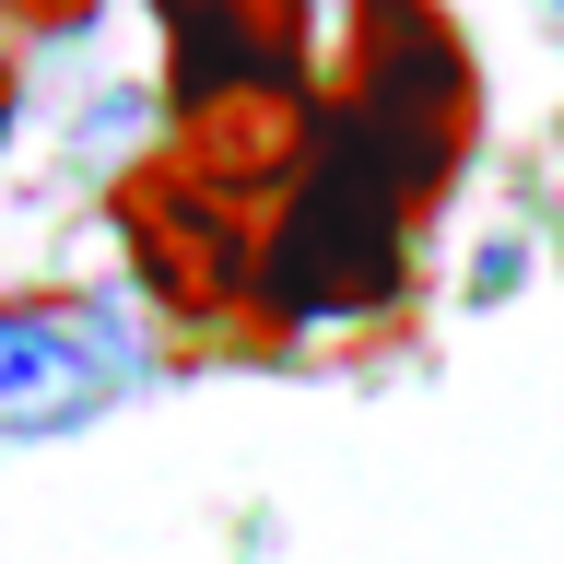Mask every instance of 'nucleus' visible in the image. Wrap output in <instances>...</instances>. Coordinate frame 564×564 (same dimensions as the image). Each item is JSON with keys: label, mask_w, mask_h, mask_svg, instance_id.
<instances>
[{"label": "nucleus", "mask_w": 564, "mask_h": 564, "mask_svg": "<svg viewBox=\"0 0 564 564\" xmlns=\"http://www.w3.org/2000/svg\"><path fill=\"white\" fill-rule=\"evenodd\" d=\"M106 247H118V282L141 306V352L165 377H282L306 365V329L271 306V271H259V224L236 200L188 188L165 141L118 153L95 188Z\"/></svg>", "instance_id": "nucleus-1"}, {"label": "nucleus", "mask_w": 564, "mask_h": 564, "mask_svg": "<svg viewBox=\"0 0 564 564\" xmlns=\"http://www.w3.org/2000/svg\"><path fill=\"white\" fill-rule=\"evenodd\" d=\"M130 352L95 282H12L0 294V447H47L118 412Z\"/></svg>", "instance_id": "nucleus-4"}, {"label": "nucleus", "mask_w": 564, "mask_h": 564, "mask_svg": "<svg viewBox=\"0 0 564 564\" xmlns=\"http://www.w3.org/2000/svg\"><path fill=\"white\" fill-rule=\"evenodd\" d=\"M259 271H271V306L294 329H365V341H400L423 294V224L388 200L352 153H317V176L259 224Z\"/></svg>", "instance_id": "nucleus-3"}, {"label": "nucleus", "mask_w": 564, "mask_h": 564, "mask_svg": "<svg viewBox=\"0 0 564 564\" xmlns=\"http://www.w3.org/2000/svg\"><path fill=\"white\" fill-rule=\"evenodd\" d=\"M317 106H329V153H352L423 236L458 212V176L482 165L494 118L482 47L447 0H329Z\"/></svg>", "instance_id": "nucleus-2"}, {"label": "nucleus", "mask_w": 564, "mask_h": 564, "mask_svg": "<svg viewBox=\"0 0 564 564\" xmlns=\"http://www.w3.org/2000/svg\"><path fill=\"white\" fill-rule=\"evenodd\" d=\"M153 24V95L200 106L236 83H317L329 59V0H141Z\"/></svg>", "instance_id": "nucleus-6"}, {"label": "nucleus", "mask_w": 564, "mask_h": 564, "mask_svg": "<svg viewBox=\"0 0 564 564\" xmlns=\"http://www.w3.org/2000/svg\"><path fill=\"white\" fill-rule=\"evenodd\" d=\"M106 24V0H0V35L12 47H83Z\"/></svg>", "instance_id": "nucleus-7"}, {"label": "nucleus", "mask_w": 564, "mask_h": 564, "mask_svg": "<svg viewBox=\"0 0 564 564\" xmlns=\"http://www.w3.org/2000/svg\"><path fill=\"white\" fill-rule=\"evenodd\" d=\"M153 141L188 165V188L236 200L247 224H271V212L317 176V153H329V106H317V83H236V95L165 106Z\"/></svg>", "instance_id": "nucleus-5"}, {"label": "nucleus", "mask_w": 564, "mask_h": 564, "mask_svg": "<svg viewBox=\"0 0 564 564\" xmlns=\"http://www.w3.org/2000/svg\"><path fill=\"white\" fill-rule=\"evenodd\" d=\"M24 95H35V83H24V47L0 35V153H12V130H24Z\"/></svg>", "instance_id": "nucleus-8"}]
</instances>
